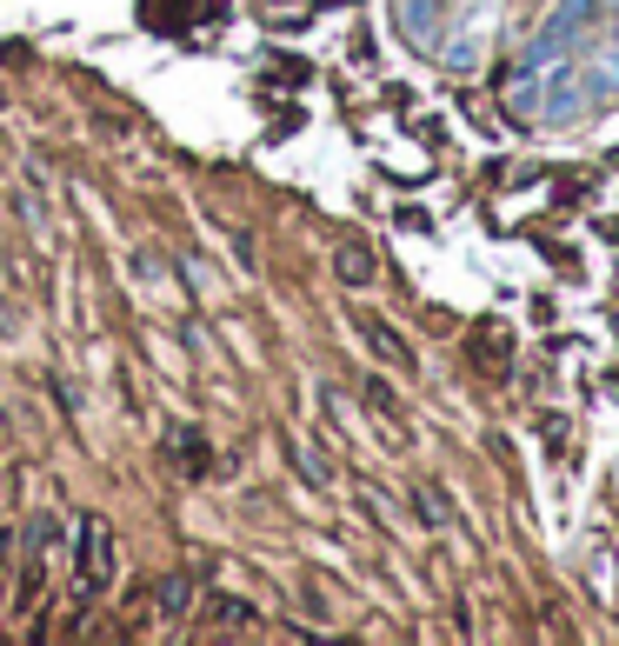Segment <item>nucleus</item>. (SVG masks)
<instances>
[{
  "label": "nucleus",
  "instance_id": "obj_1",
  "mask_svg": "<svg viewBox=\"0 0 619 646\" xmlns=\"http://www.w3.org/2000/svg\"><path fill=\"white\" fill-rule=\"evenodd\" d=\"M107 580H114V540L101 514H87L80 520V593H101Z\"/></svg>",
  "mask_w": 619,
  "mask_h": 646
},
{
  "label": "nucleus",
  "instance_id": "obj_2",
  "mask_svg": "<svg viewBox=\"0 0 619 646\" xmlns=\"http://www.w3.org/2000/svg\"><path fill=\"white\" fill-rule=\"evenodd\" d=\"M333 267H340V280H346V287H367V280H374V254H367V247H340V254H333Z\"/></svg>",
  "mask_w": 619,
  "mask_h": 646
},
{
  "label": "nucleus",
  "instance_id": "obj_3",
  "mask_svg": "<svg viewBox=\"0 0 619 646\" xmlns=\"http://www.w3.org/2000/svg\"><path fill=\"white\" fill-rule=\"evenodd\" d=\"M367 334H374V347H380L387 360H406V347H400V334L387 327V320H367Z\"/></svg>",
  "mask_w": 619,
  "mask_h": 646
}]
</instances>
